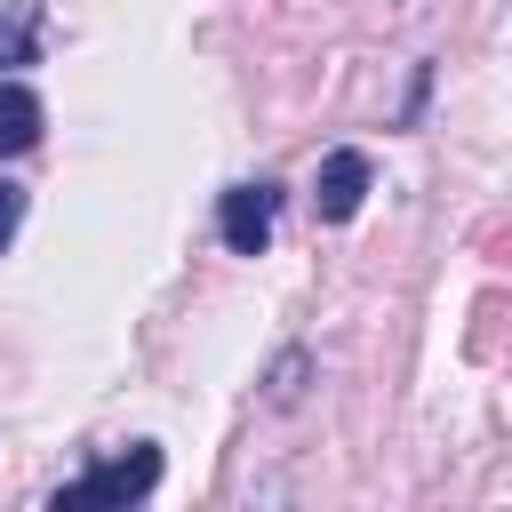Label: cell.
I'll return each mask as SVG.
<instances>
[{
	"label": "cell",
	"mask_w": 512,
	"mask_h": 512,
	"mask_svg": "<svg viewBox=\"0 0 512 512\" xmlns=\"http://www.w3.org/2000/svg\"><path fill=\"white\" fill-rule=\"evenodd\" d=\"M16 224H24V184H8V176H0V256H8Z\"/></svg>",
	"instance_id": "8992f818"
},
{
	"label": "cell",
	"mask_w": 512,
	"mask_h": 512,
	"mask_svg": "<svg viewBox=\"0 0 512 512\" xmlns=\"http://www.w3.org/2000/svg\"><path fill=\"white\" fill-rule=\"evenodd\" d=\"M40 32H48L40 0H8V24H0V64H40Z\"/></svg>",
	"instance_id": "5b68a950"
},
{
	"label": "cell",
	"mask_w": 512,
	"mask_h": 512,
	"mask_svg": "<svg viewBox=\"0 0 512 512\" xmlns=\"http://www.w3.org/2000/svg\"><path fill=\"white\" fill-rule=\"evenodd\" d=\"M272 224H280V184H272V176L216 192V240H224L232 256H264V248H272Z\"/></svg>",
	"instance_id": "7a4b0ae2"
},
{
	"label": "cell",
	"mask_w": 512,
	"mask_h": 512,
	"mask_svg": "<svg viewBox=\"0 0 512 512\" xmlns=\"http://www.w3.org/2000/svg\"><path fill=\"white\" fill-rule=\"evenodd\" d=\"M368 192H376V160H368L360 144H336V152L312 168V216H320V224H352Z\"/></svg>",
	"instance_id": "3957f363"
},
{
	"label": "cell",
	"mask_w": 512,
	"mask_h": 512,
	"mask_svg": "<svg viewBox=\"0 0 512 512\" xmlns=\"http://www.w3.org/2000/svg\"><path fill=\"white\" fill-rule=\"evenodd\" d=\"M160 472H168V456H160L152 440H128L120 456H96L88 472H72V480L48 496V512H88V504H144V496L160 488Z\"/></svg>",
	"instance_id": "6da1fadb"
},
{
	"label": "cell",
	"mask_w": 512,
	"mask_h": 512,
	"mask_svg": "<svg viewBox=\"0 0 512 512\" xmlns=\"http://www.w3.org/2000/svg\"><path fill=\"white\" fill-rule=\"evenodd\" d=\"M40 128H48V104H40V88H24V80H0V160H24V152L40 144Z\"/></svg>",
	"instance_id": "277c9868"
},
{
	"label": "cell",
	"mask_w": 512,
	"mask_h": 512,
	"mask_svg": "<svg viewBox=\"0 0 512 512\" xmlns=\"http://www.w3.org/2000/svg\"><path fill=\"white\" fill-rule=\"evenodd\" d=\"M296 376H304V352H280V368H272V400H280V408H288V400L304 392Z\"/></svg>",
	"instance_id": "52a82bcc"
}]
</instances>
